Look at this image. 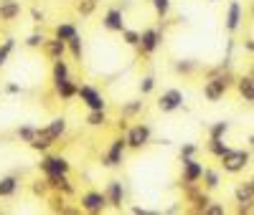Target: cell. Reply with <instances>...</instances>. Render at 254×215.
I'll return each instance as SVG.
<instances>
[{"label":"cell","mask_w":254,"mask_h":215,"mask_svg":"<svg viewBox=\"0 0 254 215\" xmlns=\"http://www.w3.org/2000/svg\"><path fill=\"white\" fill-rule=\"evenodd\" d=\"M221 160V167L224 172H229V175H239V172H244V167H249L252 162V152L249 149H229V152Z\"/></svg>","instance_id":"1"},{"label":"cell","mask_w":254,"mask_h":215,"mask_svg":"<svg viewBox=\"0 0 254 215\" xmlns=\"http://www.w3.org/2000/svg\"><path fill=\"white\" fill-rule=\"evenodd\" d=\"M229 84H231V76L229 74H211V79L203 84V96L208 101H221L224 94L229 91Z\"/></svg>","instance_id":"2"},{"label":"cell","mask_w":254,"mask_h":215,"mask_svg":"<svg viewBox=\"0 0 254 215\" xmlns=\"http://www.w3.org/2000/svg\"><path fill=\"white\" fill-rule=\"evenodd\" d=\"M150 139H153V129L147 124H132L125 134L127 149H142V147L150 144Z\"/></svg>","instance_id":"3"},{"label":"cell","mask_w":254,"mask_h":215,"mask_svg":"<svg viewBox=\"0 0 254 215\" xmlns=\"http://www.w3.org/2000/svg\"><path fill=\"white\" fill-rule=\"evenodd\" d=\"M38 167H41V172H44V177H49V175H69V170H71L69 160L61 157V155H44L41 162H38Z\"/></svg>","instance_id":"4"},{"label":"cell","mask_w":254,"mask_h":215,"mask_svg":"<svg viewBox=\"0 0 254 215\" xmlns=\"http://www.w3.org/2000/svg\"><path fill=\"white\" fill-rule=\"evenodd\" d=\"M76 96L81 99V104L87 106V109H107V101H104L102 91L94 89V86H89V84L76 86Z\"/></svg>","instance_id":"5"},{"label":"cell","mask_w":254,"mask_h":215,"mask_svg":"<svg viewBox=\"0 0 254 215\" xmlns=\"http://www.w3.org/2000/svg\"><path fill=\"white\" fill-rule=\"evenodd\" d=\"M160 43H163V31L160 28H145V31H140L137 48H140L142 56H153L160 48Z\"/></svg>","instance_id":"6"},{"label":"cell","mask_w":254,"mask_h":215,"mask_svg":"<svg viewBox=\"0 0 254 215\" xmlns=\"http://www.w3.org/2000/svg\"><path fill=\"white\" fill-rule=\"evenodd\" d=\"M183 101H186V96H183L181 89H165L160 94V99H158V109L163 114H173V112H178L183 106Z\"/></svg>","instance_id":"7"},{"label":"cell","mask_w":254,"mask_h":215,"mask_svg":"<svg viewBox=\"0 0 254 215\" xmlns=\"http://www.w3.org/2000/svg\"><path fill=\"white\" fill-rule=\"evenodd\" d=\"M81 210H87V213H92V215L104 213V210H107V198H104V192H102V190L84 192V195H81Z\"/></svg>","instance_id":"8"},{"label":"cell","mask_w":254,"mask_h":215,"mask_svg":"<svg viewBox=\"0 0 254 215\" xmlns=\"http://www.w3.org/2000/svg\"><path fill=\"white\" fill-rule=\"evenodd\" d=\"M181 170H183V175H181V182H183V185H193V182H201V175H203V165H201L196 157H186V160H181Z\"/></svg>","instance_id":"9"},{"label":"cell","mask_w":254,"mask_h":215,"mask_svg":"<svg viewBox=\"0 0 254 215\" xmlns=\"http://www.w3.org/2000/svg\"><path fill=\"white\" fill-rule=\"evenodd\" d=\"M125 152H127V142H125V137H115L112 144H110V149H107V152H104V157H102L104 167H120Z\"/></svg>","instance_id":"10"},{"label":"cell","mask_w":254,"mask_h":215,"mask_svg":"<svg viewBox=\"0 0 254 215\" xmlns=\"http://www.w3.org/2000/svg\"><path fill=\"white\" fill-rule=\"evenodd\" d=\"M242 20H244V10H242V5L237 3V0H231L229 8H226V18H224L226 31H229V33H237V31L242 28Z\"/></svg>","instance_id":"11"},{"label":"cell","mask_w":254,"mask_h":215,"mask_svg":"<svg viewBox=\"0 0 254 215\" xmlns=\"http://www.w3.org/2000/svg\"><path fill=\"white\" fill-rule=\"evenodd\" d=\"M102 26L107 28V31H112V33H122L127 26H125V13H122V8H110L107 13H104V18H102Z\"/></svg>","instance_id":"12"},{"label":"cell","mask_w":254,"mask_h":215,"mask_svg":"<svg viewBox=\"0 0 254 215\" xmlns=\"http://www.w3.org/2000/svg\"><path fill=\"white\" fill-rule=\"evenodd\" d=\"M41 51H44L51 61L64 58V56H66V41H59L56 36H54V38H44V43H41Z\"/></svg>","instance_id":"13"},{"label":"cell","mask_w":254,"mask_h":215,"mask_svg":"<svg viewBox=\"0 0 254 215\" xmlns=\"http://www.w3.org/2000/svg\"><path fill=\"white\" fill-rule=\"evenodd\" d=\"M104 198H107V205H112V208H122L125 205V187H122V182L120 180H112L107 187H104Z\"/></svg>","instance_id":"14"},{"label":"cell","mask_w":254,"mask_h":215,"mask_svg":"<svg viewBox=\"0 0 254 215\" xmlns=\"http://www.w3.org/2000/svg\"><path fill=\"white\" fill-rule=\"evenodd\" d=\"M46 182H49V190L59 192V195H64V198L74 195V185L69 182V175H49Z\"/></svg>","instance_id":"15"},{"label":"cell","mask_w":254,"mask_h":215,"mask_svg":"<svg viewBox=\"0 0 254 215\" xmlns=\"http://www.w3.org/2000/svg\"><path fill=\"white\" fill-rule=\"evenodd\" d=\"M54 89H56V94H59L64 101H69V99H74V96H76V84H74L71 79L54 81Z\"/></svg>","instance_id":"16"},{"label":"cell","mask_w":254,"mask_h":215,"mask_svg":"<svg viewBox=\"0 0 254 215\" xmlns=\"http://www.w3.org/2000/svg\"><path fill=\"white\" fill-rule=\"evenodd\" d=\"M28 144H31V149H36V152H49V147L56 144V142L44 132V129H36V134H33V139Z\"/></svg>","instance_id":"17"},{"label":"cell","mask_w":254,"mask_h":215,"mask_svg":"<svg viewBox=\"0 0 254 215\" xmlns=\"http://www.w3.org/2000/svg\"><path fill=\"white\" fill-rule=\"evenodd\" d=\"M20 15L18 0H0V20H15Z\"/></svg>","instance_id":"18"},{"label":"cell","mask_w":254,"mask_h":215,"mask_svg":"<svg viewBox=\"0 0 254 215\" xmlns=\"http://www.w3.org/2000/svg\"><path fill=\"white\" fill-rule=\"evenodd\" d=\"M44 132H46L54 142H59V139L64 137V132H66V119H64V117L51 119V122H49V127H44Z\"/></svg>","instance_id":"19"},{"label":"cell","mask_w":254,"mask_h":215,"mask_svg":"<svg viewBox=\"0 0 254 215\" xmlns=\"http://www.w3.org/2000/svg\"><path fill=\"white\" fill-rule=\"evenodd\" d=\"M237 89H239V94L244 96V101H254V76H252V74L242 76V79L237 81Z\"/></svg>","instance_id":"20"},{"label":"cell","mask_w":254,"mask_h":215,"mask_svg":"<svg viewBox=\"0 0 254 215\" xmlns=\"http://www.w3.org/2000/svg\"><path fill=\"white\" fill-rule=\"evenodd\" d=\"M234 198H237V203H254V180L242 182L234 192Z\"/></svg>","instance_id":"21"},{"label":"cell","mask_w":254,"mask_h":215,"mask_svg":"<svg viewBox=\"0 0 254 215\" xmlns=\"http://www.w3.org/2000/svg\"><path fill=\"white\" fill-rule=\"evenodd\" d=\"M18 177L15 175H8V177H3L0 180V198H13L15 192H18Z\"/></svg>","instance_id":"22"},{"label":"cell","mask_w":254,"mask_h":215,"mask_svg":"<svg viewBox=\"0 0 254 215\" xmlns=\"http://www.w3.org/2000/svg\"><path fill=\"white\" fill-rule=\"evenodd\" d=\"M201 180H203V190H206V192L216 190V187L221 185V177H219V172H216V170H206V167H203Z\"/></svg>","instance_id":"23"},{"label":"cell","mask_w":254,"mask_h":215,"mask_svg":"<svg viewBox=\"0 0 254 215\" xmlns=\"http://www.w3.org/2000/svg\"><path fill=\"white\" fill-rule=\"evenodd\" d=\"M140 112H142V99H132V101H127V104H122V109H120L122 119H132V117H137Z\"/></svg>","instance_id":"24"},{"label":"cell","mask_w":254,"mask_h":215,"mask_svg":"<svg viewBox=\"0 0 254 215\" xmlns=\"http://www.w3.org/2000/svg\"><path fill=\"white\" fill-rule=\"evenodd\" d=\"M54 81H61V79H71V71H69V63L64 58H56L54 61Z\"/></svg>","instance_id":"25"},{"label":"cell","mask_w":254,"mask_h":215,"mask_svg":"<svg viewBox=\"0 0 254 215\" xmlns=\"http://www.w3.org/2000/svg\"><path fill=\"white\" fill-rule=\"evenodd\" d=\"M76 33H79V28L71 26V23H59V26L54 28V36H56L59 41H69V38L76 36Z\"/></svg>","instance_id":"26"},{"label":"cell","mask_w":254,"mask_h":215,"mask_svg":"<svg viewBox=\"0 0 254 215\" xmlns=\"http://www.w3.org/2000/svg\"><path fill=\"white\" fill-rule=\"evenodd\" d=\"M66 51H69L76 61H81V56H84V46H81V36H79V33L71 36V38L66 41Z\"/></svg>","instance_id":"27"},{"label":"cell","mask_w":254,"mask_h":215,"mask_svg":"<svg viewBox=\"0 0 254 215\" xmlns=\"http://www.w3.org/2000/svg\"><path fill=\"white\" fill-rule=\"evenodd\" d=\"M87 124L89 127H104V124H107V112H104V109H89Z\"/></svg>","instance_id":"28"},{"label":"cell","mask_w":254,"mask_h":215,"mask_svg":"<svg viewBox=\"0 0 254 215\" xmlns=\"http://www.w3.org/2000/svg\"><path fill=\"white\" fill-rule=\"evenodd\" d=\"M229 122H216V124H211L208 127V139H224L226 132H229Z\"/></svg>","instance_id":"29"},{"label":"cell","mask_w":254,"mask_h":215,"mask_svg":"<svg viewBox=\"0 0 254 215\" xmlns=\"http://www.w3.org/2000/svg\"><path fill=\"white\" fill-rule=\"evenodd\" d=\"M13 51H15V38H5L3 43H0V66H5Z\"/></svg>","instance_id":"30"},{"label":"cell","mask_w":254,"mask_h":215,"mask_svg":"<svg viewBox=\"0 0 254 215\" xmlns=\"http://www.w3.org/2000/svg\"><path fill=\"white\" fill-rule=\"evenodd\" d=\"M229 149H231V147H229L224 139H208V152L214 155V157H224Z\"/></svg>","instance_id":"31"},{"label":"cell","mask_w":254,"mask_h":215,"mask_svg":"<svg viewBox=\"0 0 254 215\" xmlns=\"http://www.w3.org/2000/svg\"><path fill=\"white\" fill-rule=\"evenodd\" d=\"M190 203H196V208H193V213H203V208L211 203V198H208V192H201V190H196L193 195L188 198Z\"/></svg>","instance_id":"32"},{"label":"cell","mask_w":254,"mask_h":215,"mask_svg":"<svg viewBox=\"0 0 254 215\" xmlns=\"http://www.w3.org/2000/svg\"><path fill=\"white\" fill-rule=\"evenodd\" d=\"M97 5H99V0H81V3L76 5V10H79L81 18H89V15L97 10Z\"/></svg>","instance_id":"33"},{"label":"cell","mask_w":254,"mask_h":215,"mask_svg":"<svg viewBox=\"0 0 254 215\" xmlns=\"http://www.w3.org/2000/svg\"><path fill=\"white\" fill-rule=\"evenodd\" d=\"M36 129H38V127H33V124H20V127H18V137H20V142H31L33 134H36Z\"/></svg>","instance_id":"34"},{"label":"cell","mask_w":254,"mask_h":215,"mask_svg":"<svg viewBox=\"0 0 254 215\" xmlns=\"http://www.w3.org/2000/svg\"><path fill=\"white\" fill-rule=\"evenodd\" d=\"M193 71H196V61H190V58H186V61H178V63H176V74L188 76V74H193Z\"/></svg>","instance_id":"35"},{"label":"cell","mask_w":254,"mask_h":215,"mask_svg":"<svg viewBox=\"0 0 254 215\" xmlns=\"http://www.w3.org/2000/svg\"><path fill=\"white\" fill-rule=\"evenodd\" d=\"M31 192L36 198H46L49 195V182H46V177L44 180H36L33 185H31Z\"/></svg>","instance_id":"36"},{"label":"cell","mask_w":254,"mask_h":215,"mask_svg":"<svg viewBox=\"0 0 254 215\" xmlns=\"http://www.w3.org/2000/svg\"><path fill=\"white\" fill-rule=\"evenodd\" d=\"M122 41L127 43V46H135V48H137V43H140V31L125 28V31H122Z\"/></svg>","instance_id":"37"},{"label":"cell","mask_w":254,"mask_h":215,"mask_svg":"<svg viewBox=\"0 0 254 215\" xmlns=\"http://www.w3.org/2000/svg\"><path fill=\"white\" fill-rule=\"evenodd\" d=\"M150 3H153L158 18H165L168 13H171V0H150Z\"/></svg>","instance_id":"38"},{"label":"cell","mask_w":254,"mask_h":215,"mask_svg":"<svg viewBox=\"0 0 254 215\" xmlns=\"http://www.w3.org/2000/svg\"><path fill=\"white\" fill-rule=\"evenodd\" d=\"M44 38H46V36L41 33V31H33V33L26 38V46H28V48H41V43H44Z\"/></svg>","instance_id":"39"},{"label":"cell","mask_w":254,"mask_h":215,"mask_svg":"<svg viewBox=\"0 0 254 215\" xmlns=\"http://www.w3.org/2000/svg\"><path fill=\"white\" fill-rule=\"evenodd\" d=\"M153 91H155V79H153V76H145V79L140 81V94L147 96V94H153Z\"/></svg>","instance_id":"40"},{"label":"cell","mask_w":254,"mask_h":215,"mask_svg":"<svg viewBox=\"0 0 254 215\" xmlns=\"http://www.w3.org/2000/svg\"><path fill=\"white\" fill-rule=\"evenodd\" d=\"M196 152H198V147H196V144H190V142H186V144L178 149V157H181V160H186V157H196Z\"/></svg>","instance_id":"41"},{"label":"cell","mask_w":254,"mask_h":215,"mask_svg":"<svg viewBox=\"0 0 254 215\" xmlns=\"http://www.w3.org/2000/svg\"><path fill=\"white\" fill-rule=\"evenodd\" d=\"M224 213H226V208L219 205V203H208V205L203 208V215H224Z\"/></svg>","instance_id":"42"},{"label":"cell","mask_w":254,"mask_h":215,"mask_svg":"<svg viewBox=\"0 0 254 215\" xmlns=\"http://www.w3.org/2000/svg\"><path fill=\"white\" fill-rule=\"evenodd\" d=\"M31 18H33V23H44V18H46V15H44V10L33 8V10H31Z\"/></svg>","instance_id":"43"},{"label":"cell","mask_w":254,"mask_h":215,"mask_svg":"<svg viewBox=\"0 0 254 215\" xmlns=\"http://www.w3.org/2000/svg\"><path fill=\"white\" fill-rule=\"evenodd\" d=\"M51 203H54V210H56V213L64 210V195H59V192H56V198H54Z\"/></svg>","instance_id":"44"},{"label":"cell","mask_w":254,"mask_h":215,"mask_svg":"<svg viewBox=\"0 0 254 215\" xmlns=\"http://www.w3.org/2000/svg\"><path fill=\"white\" fill-rule=\"evenodd\" d=\"M23 89H20L18 84H5V94H20Z\"/></svg>","instance_id":"45"},{"label":"cell","mask_w":254,"mask_h":215,"mask_svg":"<svg viewBox=\"0 0 254 215\" xmlns=\"http://www.w3.org/2000/svg\"><path fill=\"white\" fill-rule=\"evenodd\" d=\"M244 48H247V53H252V51H254V41H252V38H247V41H244Z\"/></svg>","instance_id":"46"},{"label":"cell","mask_w":254,"mask_h":215,"mask_svg":"<svg viewBox=\"0 0 254 215\" xmlns=\"http://www.w3.org/2000/svg\"><path fill=\"white\" fill-rule=\"evenodd\" d=\"M130 213H135V215H150V210H145V208H132Z\"/></svg>","instance_id":"47"},{"label":"cell","mask_w":254,"mask_h":215,"mask_svg":"<svg viewBox=\"0 0 254 215\" xmlns=\"http://www.w3.org/2000/svg\"><path fill=\"white\" fill-rule=\"evenodd\" d=\"M208 3H214V0H208Z\"/></svg>","instance_id":"48"}]
</instances>
